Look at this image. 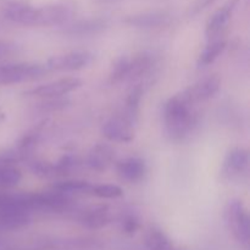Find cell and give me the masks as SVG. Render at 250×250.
<instances>
[{
  "label": "cell",
  "mask_w": 250,
  "mask_h": 250,
  "mask_svg": "<svg viewBox=\"0 0 250 250\" xmlns=\"http://www.w3.org/2000/svg\"><path fill=\"white\" fill-rule=\"evenodd\" d=\"M194 103L185 90L171 97L164 106V125L166 133L176 142L185 141L198 126V114Z\"/></svg>",
  "instance_id": "cell-1"
},
{
  "label": "cell",
  "mask_w": 250,
  "mask_h": 250,
  "mask_svg": "<svg viewBox=\"0 0 250 250\" xmlns=\"http://www.w3.org/2000/svg\"><path fill=\"white\" fill-rule=\"evenodd\" d=\"M2 16L14 23L24 26H61L73 16V9L68 4H49L33 7L31 4L2 10Z\"/></svg>",
  "instance_id": "cell-2"
},
{
  "label": "cell",
  "mask_w": 250,
  "mask_h": 250,
  "mask_svg": "<svg viewBox=\"0 0 250 250\" xmlns=\"http://www.w3.org/2000/svg\"><path fill=\"white\" fill-rule=\"evenodd\" d=\"M48 72L45 63L15 62L0 63V85L31 82Z\"/></svg>",
  "instance_id": "cell-3"
},
{
  "label": "cell",
  "mask_w": 250,
  "mask_h": 250,
  "mask_svg": "<svg viewBox=\"0 0 250 250\" xmlns=\"http://www.w3.org/2000/svg\"><path fill=\"white\" fill-rule=\"evenodd\" d=\"M225 221L229 232L239 243L248 246L250 238V219L248 210L243 202L239 199H231L225 208Z\"/></svg>",
  "instance_id": "cell-4"
},
{
  "label": "cell",
  "mask_w": 250,
  "mask_h": 250,
  "mask_svg": "<svg viewBox=\"0 0 250 250\" xmlns=\"http://www.w3.org/2000/svg\"><path fill=\"white\" fill-rule=\"evenodd\" d=\"M136 121L127 116L124 111L112 115L103 125L102 132L105 138L115 143H131L134 139Z\"/></svg>",
  "instance_id": "cell-5"
},
{
  "label": "cell",
  "mask_w": 250,
  "mask_h": 250,
  "mask_svg": "<svg viewBox=\"0 0 250 250\" xmlns=\"http://www.w3.org/2000/svg\"><path fill=\"white\" fill-rule=\"evenodd\" d=\"M94 60V55L88 50H73L59 54L48 59L45 67L48 71H80L88 67Z\"/></svg>",
  "instance_id": "cell-6"
},
{
  "label": "cell",
  "mask_w": 250,
  "mask_h": 250,
  "mask_svg": "<svg viewBox=\"0 0 250 250\" xmlns=\"http://www.w3.org/2000/svg\"><path fill=\"white\" fill-rule=\"evenodd\" d=\"M82 85V81L77 77H65L60 80L44 83L36 88L27 90L24 94L28 97L41 98V99H56L73 92Z\"/></svg>",
  "instance_id": "cell-7"
},
{
  "label": "cell",
  "mask_w": 250,
  "mask_h": 250,
  "mask_svg": "<svg viewBox=\"0 0 250 250\" xmlns=\"http://www.w3.org/2000/svg\"><path fill=\"white\" fill-rule=\"evenodd\" d=\"M249 151L244 148H233L226 154L222 163V177L227 181H239L248 175Z\"/></svg>",
  "instance_id": "cell-8"
},
{
  "label": "cell",
  "mask_w": 250,
  "mask_h": 250,
  "mask_svg": "<svg viewBox=\"0 0 250 250\" xmlns=\"http://www.w3.org/2000/svg\"><path fill=\"white\" fill-rule=\"evenodd\" d=\"M220 88H221V78L217 75H209L187 88L185 93L189 98L190 102L197 104V103L211 99L219 92Z\"/></svg>",
  "instance_id": "cell-9"
},
{
  "label": "cell",
  "mask_w": 250,
  "mask_h": 250,
  "mask_svg": "<svg viewBox=\"0 0 250 250\" xmlns=\"http://www.w3.org/2000/svg\"><path fill=\"white\" fill-rule=\"evenodd\" d=\"M237 4V0H229L222 7H220L214 15L208 21L207 27H205V34L208 39L217 38L222 37L224 31L226 29L229 20L232 17L234 6Z\"/></svg>",
  "instance_id": "cell-10"
},
{
  "label": "cell",
  "mask_w": 250,
  "mask_h": 250,
  "mask_svg": "<svg viewBox=\"0 0 250 250\" xmlns=\"http://www.w3.org/2000/svg\"><path fill=\"white\" fill-rule=\"evenodd\" d=\"M116 172L122 181L128 183H136L143 180L146 173V164L143 159L137 156L122 159L117 163Z\"/></svg>",
  "instance_id": "cell-11"
},
{
  "label": "cell",
  "mask_w": 250,
  "mask_h": 250,
  "mask_svg": "<svg viewBox=\"0 0 250 250\" xmlns=\"http://www.w3.org/2000/svg\"><path fill=\"white\" fill-rule=\"evenodd\" d=\"M19 154H6L0 158V189H11L19 186L22 173L16 166Z\"/></svg>",
  "instance_id": "cell-12"
},
{
  "label": "cell",
  "mask_w": 250,
  "mask_h": 250,
  "mask_svg": "<svg viewBox=\"0 0 250 250\" xmlns=\"http://www.w3.org/2000/svg\"><path fill=\"white\" fill-rule=\"evenodd\" d=\"M171 22V15L165 11H148L127 16L125 23L137 28H159L167 26Z\"/></svg>",
  "instance_id": "cell-13"
},
{
  "label": "cell",
  "mask_w": 250,
  "mask_h": 250,
  "mask_svg": "<svg viewBox=\"0 0 250 250\" xmlns=\"http://www.w3.org/2000/svg\"><path fill=\"white\" fill-rule=\"evenodd\" d=\"M115 161V150L110 146L98 143L90 149L87 158V164L92 170L103 172L112 166Z\"/></svg>",
  "instance_id": "cell-14"
},
{
  "label": "cell",
  "mask_w": 250,
  "mask_h": 250,
  "mask_svg": "<svg viewBox=\"0 0 250 250\" xmlns=\"http://www.w3.org/2000/svg\"><path fill=\"white\" fill-rule=\"evenodd\" d=\"M111 220L110 210L106 205H94L81 214L80 221L88 229H102L106 226Z\"/></svg>",
  "instance_id": "cell-15"
},
{
  "label": "cell",
  "mask_w": 250,
  "mask_h": 250,
  "mask_svg": "<svg viewBox=\"0 0 250 250\" xmlns=\"http://www.w3.org/2000/svg\"><path fill=\"white\" fill-rule=\"evenodd\" d=\"M154 65V58L149 53H138L133 56H128V66H127V81H134L142 77Z\"/></svg>",
  "instance_id": "cell-16"
},
{
  "label": "cell",
  "mask_w": 250,
  "mask_h": 250,
  "mask_svg": "<svg viewBox=\"0 0 250 250\" xmlns=\"http://www.w3.org/2000/svg\"><path fill=\"white\" fill-rule=\"evenodd\" d=\"M107 22L105 20L95 17V19H84L75 21L73 23L66 26L63 32L72 36H87V34L98 33L106 28Z\"/></svg>",
  "instance_id": "cell-17"
},
{
  "label": "cell",
  "mask_w": 250,
  "mask_h": 250,
  "mask_svg": "<svg viewBox=\"0 0 250 250\" xmlns=\"http://www.w3.org/2000/svg\"><path fill=\"white\" fill-rule=\"evenodd\" d=\"M227 45V42L224 37H217V38L208 39V44L204 48V50L200 53L199 58H198L197 65L198 67H207V66L211 65L215 61L219 59L225 51Z\"/></svg>",
  "instance_id": "cell-18"
},
{
  "label": "cell",
  "mask_w": 250,
  "mask_h": 250,
  "mask_svg": "<svg viewBox=\"0 0 250 250\" xmlns=\"http://www.w3.org/2000/svg\"><path fill=\"white\" fill-rule=\"evenodd\" d=\"M92 187L89 182L82 180H65L56 182L53 186V189L58 190V192L62 193V194L72 197V195H80V194H87V193L92 192Z\"/></svg>",
  "instance_id": "cell-19"
},
{
  "label": "cell",
  "mask_w": 250,
  "mask_h": 250,
  "mask_svg": "<svg viewBox=\"0 0 250 250\" xmlns=\"http://www.w3.org/2000/svg\"><path fill=\"white\" fill-rule=\"evenodd\" d=\"M146 243L151 250H176L167 236L158 229H149L146 237Z\"/></svg>",
  "instance_id": "cell-20"
},
{
  "label": "cell",
  "mask_w": 250,
  "mask_h": 250,
  "mask_svg": "<svg viewBox=\"0 0 250 250\" xmlns=\"http://www.w3.org/2000/svg\"><path fill=\"white\" fill-rule=\"evenodd\" d=\"M90 193L95 197L102 198V199H116V198H120L124 194L121 187L116 185H110V183L109 185L93 186Z\"/></svg>",
  "instance_id": "cell-21"
},
{
  "label": "cell",
  "mask_w": 250,
  "mask_h": 250,
  "mask_svg": "<svg viewBox=\"0 0 250 250\" xmlns=\"http://www.w3.org/2000/svg\"><path fill=\"white\" fill-rule=\"evenodd\" d=\"M122 229H124L126 233H134V232L138 229L139 227V221L137 219L136 215H126V216L122 219Z\"/></svg>",
  "instance_id": "cell-22"
},
{
  "label": "cell",
  "mask_w": 250,
  "mask_h": 250,
  "mask_svg": "<svg viewBox=\"0 0 250 250\" xmlns=\"http://www.w3.org/2000/svg\"><path fill=\"white\" fill-rule=\"evenodd\" d=\"M29 0H0V9L7 10L11 7L16 6H23V5H28Z\"/></svg>",
  "instance_id": "cell-23"
},
{
  "label": "cell",
  "mask_w": 250,
  "mask_h": 250,
  "mask_svg": "<svg viewBox=\"0 0 250 250\" xmlns=\"http://www.w3.org/2000/svg\"><path fill=\"white\" fill-rule=\"evenodd\" d=\"M14 50H15L14 44L9 43V42L0 41V59L5 58L6 55H10Z\"/></svg>",
  "instance_id": "cell-24"
},
{
  "label": "cell",
  "mask_w": 250,
  "mask_h": 250,
  "mask_svg": "<svg viewBox=\"0 0 250 250\" xmlns=\"http://www.w3.org/2000/svg\"><path fill=\"white\" fill-rule=\"evenodd\" d=\"M214 0H197L194 5V11H199V10H203L204 7H207L208 5H210Z\"/></svg>",
  "instance_id": "cell-25"
},
{
  "label": "cell",
  "mask_w": 250,
  "mask_h": 250,
  "mask_svg": "<svg viewBox=\"0 0 250 250\" xmlns=\"http://www.w3.org/2000/svg\"><path fill=\"white\" fill-rule=\"evenodd\" d=\"M95 2H99V4H111V2L120 1V0H94Z\"/></svg>",
  "instance_id": "cell-26"
}]
</instances>
